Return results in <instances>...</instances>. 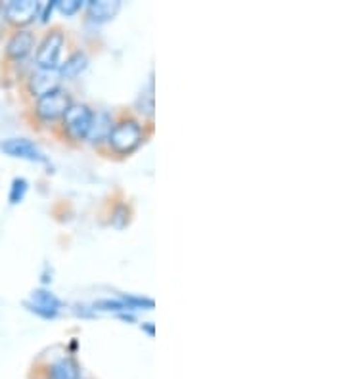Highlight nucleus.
Here are the masks:
<instances>
[{
  "label": "nucleus",
  "instance_id": "18",
  "mask_svg": "<svg viewBox=\"0 0 345 379\" xmlns=\"http://www.w3.org/2000/svg\"><path fill=\"white\" fill-rule=\"evenodd\" d=\"M142 330H144V332H146L148 335H153V333H156L152 322H146V324H142Z\"/></svg>",
  "mask_w": 345,
  "mask_h": 379
},
{
  "label": "nucleus",
  "instance_id": "13",
  "mask_svg": "<svg viewBox=\"0 0 345 379\" xmlns=\"http://www.w3.org/2000/svg\"><path fill=\"white\" fill-rule=\"evenodd\" d=\"M52 379H79V368L71 359L58 360L52 366Z\"/></svg>",
  "mask_w": 345,
  "mask_h": 379
},
{
  "label": "nucleus",
  "instance_id": "17",
  "mask_svg": "<svg viewBox=\"0 0 345 379\" xmlns=\"http://www.w3.org/2000/svg\"><path fill=\"white\" fill-rule=\"evenodd\" d=\"M56 8H58L64 16H74L75 12H79L81 8H83V2H81V0H66V2L58 0V2H56Z\"/></svg>",
  "mask_w": 345,
  "mask_h": 379
},
{
  "label": "nucleus",
  "instance_id": "16",
  "mask_svg": "<svg viewBox=\"0 0 345 379\" xmlns=\"http://www.w3.org/2000/svg\"><path fill=\"white\" fill-rule=\"evenodd\" d=\"M121 299L125 301L131 311H139V308H153V301L148 297H136V295H121Z\"/></svg>",
  "mask_w": 345,
  "mask_h": 379
},
{
  "label": "nucleus",
  "instance_id": "11",
  "mask_svg": "<svg viewBox=\"0 0 345 379\" xmlns=\"http://www.w3.org/2000/svg\"><path fill=\"white\" fill-rule=\"evenodd\" d=\"M88 66V58L85 52H75L67 58L60 67H58V75L60 79H75L77 75H81Z\"/></svg>",
  "mask_w": 345,
  "mask_h": 379
},
{
  "label": "nucleus",
  "instance_id": "5",
  "mask_svg": "<svg viewBox=\"0 0 345 379\" xmlns=\"http://www.w3.org/2000/svg\"><path fill=\"white\" fill-rule=\"evenodd\" d=\"M25 306L37 316L45 320H54L62 311V301L48 289H35L25 301Z\"/></svg>",
  "mask_w": 345,
  "mask_h": 379
},
{
  "label": "nucleus",
  "instance_id": "3",
  "mask_svg": "<svg viewBox=\"0 0 345 379\" xmlns=\"http://www.w3.org/2000/svg\"><path fill=\"white\" fill-rule=\"evenodd\" d=\"M94 114L86 106H74L67 109L64 115V125H66L67 134L74 140H85L90 133Z\"/></svg>",
  "mask_w": 345,
  "mask_h": 379
},
{
  "label": "nucleus",
  "instance_id": "19",
  "mask_svg": "<svg viewBox=\"0 0 345 379\" xmlns=\"http://www.w3.org/2000/svg\"><path fill=\"white\" fill-rule=\"evenodd\" d=\"M0 23H2V16H0Z\"/></svg>",
  "mask_w": 345,
  "mask_h": 379
},
{
  "label": "nucleus",
  "instance_id": "8",
  "mask_svg": "<svg viewBox=\"0 0 345 379\" xmlns=\"http://www.w3.org/2000/svg\"><path fill=\"white\" fill-rule=\"evenodd\" d=\"M119 0H93L88 2V18L96 23H106L119 12Z\"/></svg>",
  "mask_w": 345,
  "mask_h": 379
},
{
  "label": "nucleus",
  "instance_id": "12",
  "mask_svg": "<svg viewBox=\"0 0 345 379\" xmlns=\"http://www.w3.org/2000/svg\"><path fill=\"white\" fill-rule=\"evenodd\" d=\"M112 133V119L107 114H98L94 115L93 126H90V133L86 138L93 140V142H100L102 138H107Z\"/></svg>",
  "mask_w": 345,
  "mask_h": 379
},
{
  "label": "nucleus",
  "instance_id": "15",
  "mask_svg": "<svg viewBox=\"0 0 345 379\" xmlns=\"http://www.w3.org/2000/svg\"><path fill=\"white\" fill-rule=\"evenodd\" d=\"M27 190H29V182H27L25 179H21V176L13 179L12 188H10V203H12V205H18V203H21V201H23V198L27 195Z\"/></svg>",
  "mask_w": 345,
  "mask_h": 379
},
{
  "label": "nucleus",
  "instance_id": "4",
  "mask_svg": "<svg viewBox=\"0 0 345 379\" xmlns=\"http://www.w3.org/2000/svg\"><path fill=\"white\" fill-rule=\"evenodd\" d=\"M0 152H4L10 157L33 161V163H47L48 161L42 150L27 138H8L0 142Z\"/></svg>",
  "mask_w": 345,
  "mask_h": 379
},
{
  "label": "nucleus",
  "instance_id": "14",
  "mask_svg": "<svg viewBox=\"0 0 345 379\" xmlns=\"http://www.w3.org/2000/svg\"><path fill=\"white\" fill-rule=\"evenodd\" d=\"M93 311H100V313H115V314H127L131 313V308L125 301L121 299H100L93 305Z\"/></svg>",
  "mask_w": 345,
  "mask_h": 379
},
{
  "label": "nucleus",
  "instance_id": "9",
  "mask_svg": "<svg viewBox=\"0 0 345 379\" xmlns=\"http://www.w3.org/2000/svg\"><path fill=\"white\" fill-rule=\"evenodd\" d=\"M33 44H35L33 33H29V31H18L12 39L8 40L6 52L10 58H13V60H23L27 54L33 50Z\"/></svg>",
  "mask_w": 345,
  "mask_h": 379
},
{
  "label": "nucleus",
  "instance_id": "6",
  "mask_svg": "<svg viewBox=\"0 0 345 379\" xmlns=\"http://www.w3.org/2000/svg\"><path fill=\"white\" fill-rule=\"evenodd\" d=\"M62 48H64V35H48L45 42L40 44L39 52H37V66H39V69H45V71H58Z\"/></svg>",
  "mask_w": 345,
  "mask_h": 379
},
{
  "label": "nucleus",
  "instance_id": "1",
  "mask_svg": "<svg viewBox=\"0 0 345 379\" xmlns=\"http://www.w3.org/2000/svg\"><path fill=\"white\" fill-rule=\"evenodd\" d=\"M107 140H110V146L115 152L127 155V153H131L139 148L140 140H142V128L134 121H123L119 125L113 126Z\"/></svg>",
  "mask_w": 345,
  "mask_h": 379
},
{
  "label": "nucleus",
  "instance_id": "2",
  "mask_svg": "<svg viewBox=\"0 0 345 379\" xmlns=\"http://www.w3.org/2000/svg\"><path fill=\"white\" fill-rule=\"evenodd\" d=\"M71 107V98L69 94L56 88L52 92L40 96L39 102H37V115L40 119L52 121L58 119L62 115H66V112Z\"/></svg>",
  "mask_w": 345,
  "mask_h": 379
},
{
  "label": "nucleus",
  "instance_id": "10",
  "mask_svg": "<svg viewBox=\"0 0 345 379\" xmlns=\"http://www.w3.org/2000/svg\"><path fill=\"white\" fill-rule=\"evenodd\" d=\"M58 80H60V75L58 71H45V69H39L37 73L31 77V83H29V88L35 96H45V94L52 92L58 88Z\"/></svg>",
  "mask_w": 345,
  "mask_h": 379
},
{
  "label": "nucleus",
  "instance_id": "7",
  "mask_svg": "<svg viewBox=\"0 0 345 379\" xmlns=\"http://www.w3.org/2000/svg\"><path fill=\"white\" fill-rule=\"evenodd\" d=\"M39 2L35 0H10L4 4V13L12 23L18 25H27L39 16Z\"/></svg>",
  "mask_w": 345,
  "mask_h": 379
}]
</instances>
